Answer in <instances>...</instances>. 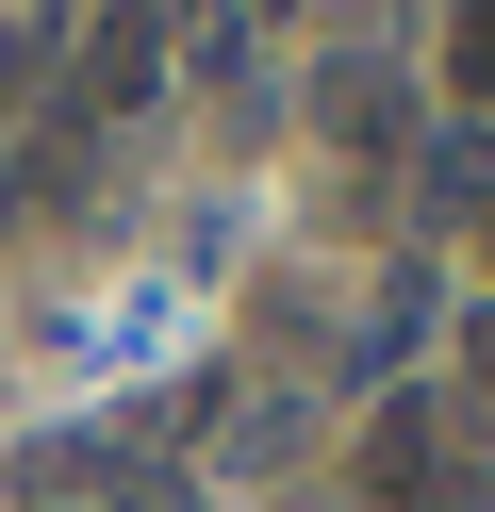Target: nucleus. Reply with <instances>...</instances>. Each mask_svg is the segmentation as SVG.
<instances>
[{
    "instance_id": "f257e3e1",
    "label": "nucleus",
    "mask_w": 495,
    "mask_h": 512,
    "mask_svg": "<svg viewBox=\"0 0 495 512\" xmlns=\"http://www.w3.org/2000/svg\"><path fill=\"white\" fill-rule=\"evenodd\" d=\"M347 463H363V512H495L446 380H380V413H363V446H347Z\"/></svg>"
},
{
    "instance_id": "f03ea898",
    "label": "nucleus",
    "mask_w": 495,
    "mask_h": 512,
    "mask_svg": "<svg viewBox=\"0 0 495 512\" xmlns=\"http://www.w3.org/2000/svg\"><path fill=\"white\" fill-rule=\"evenodd\" d=\"M314 133L347 149V166H396V133H413V83H396V50H330V67H314Z\"/></svg>"
},
{
    "instance_id": "7ed1b4c3",
    "label": "nucleus",
    "mask_w": 495,
    "mask_h": 512,
    "mask_svg": "<svg viewBox=\"0 0 495 512\" xmlns=\"http://www.w3.org/2000/svg\"><path fill=\"white\" fill-rule=\"evenodd\" d=\"M165 67H182V34H165L149 0H99V17H83V116H149Z\"/></svg>"
},
{
    "instance_id": "20e7f679",
    "label": "nucleus",
    "mask_w": 495,
    "mask_h": 512,
    "mask_svg": "<svg viewBox=\"0 0 495 512\" xmlns=\"http://www.w3.org/2000/svg\"><path fill=\"white\" fill-rule=\"evenodd\" d=\"M182 67H198V100H215L231 133H264V100H281V83H264V34H248V17H198Z\"/></svg>"
},
{
    "instance_id": "39448f33",
    "label": "nucleus",
    "mask_w": 495,
    "mask_h": 512,
    "mask_svg": "<svg viewBox=\"0 0 495 512\" xmlns=\"http://www.w3.org/2000/svg\"><path fill=\"white\" fill-rule=\"evenodd\" d=\"M413 199H429V215H479V199H495V116H462V133L429 149V166H413Z\"/></svg>"
},
{
    "instance_id": "423d86ee",
    "label": "nucleus",
    "mask_w": 495,
    "mask_h": 512,
    "mask_svg": "<svg viewBox=\"0 0 495 512\" xmlns=\"http://www.w3.org/2000/svg\"><path fill=\"white\" fill-rule=\"evenodd\" d=\"M50 100V17H0V133Z\"/></svg>"
},
{
    "instance_id": "0eeeda50",
    "label": "nucleus",
    "mask_w": 495,
    "mask_h": 512,
    "mask_svg": "<svg viewBox=\"0 0 495 512\" xmlns=\"http://www.w3.org/2000/svg\"><path fill=\"white\" fill-rule=\"evenodd\" d=\"M446 83H462V116H495V0L446 17Z\"/></svg>"
},
{
    "instance_id": "6e6552de",
    "label": "nucleus",
    "mask_w": 495,
    "mask_h": 512,
    "mask_svg": "<svg viewBox=\"0 0 495 512\" xmlns=\"http://www.w3.org/2000/svg\"><path fill=\"white\" fill-rule=\"evenodd\" d=\"M446 380H462V413L495 430V298H462V331H446Z\"/></svg>"
},
{
    "instance_id": "1a4fd4ad",
    "label": "nucleus",
    "mask_w": 495,
    "mask_h": 512,
    "mask_svg": "<svg viewBox=\"0 0 495 512\" xmlns=\"http://www.w3.org/2000/svg\"><path fill=\"white\" fill-rule=\"evenodd\" d=\"M99 512H198V479L149 446V463H116V479H99Z\"/></svg>"
},
{
    "instance_id": "9d476101",
    "label": "nucleus",
    "mask_w": 495,
    "mask_h": 512,
    "mask_svg": "<svg viewBox=\"0 0 495 512\" xmlns=\"http://www.w3.org/2000/svg\"><path fill=\"white\" fill-rule=\"evenodd\" d=\"M231 17H248V34H264V17H297V0H231Z\"/></svg>"
}]
</instances>
